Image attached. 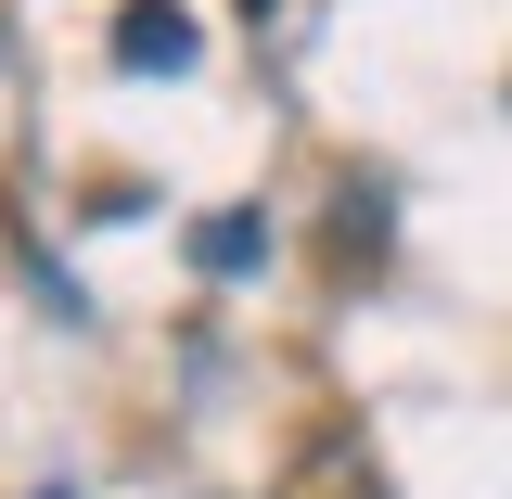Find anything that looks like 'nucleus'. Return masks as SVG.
I'll use <instances>...</instances> for the list:
<instances>
[{
  "label": "nucleus",
  "mask_w": 512,
  "mask_h": 499,
  "mask_svg": "<svg viewBox=\"0 0 512 499\" xmlns=\"http://www.w3.org/2000/svg\"><path fill=\"white\" fill-rule=\"evenodd\" d=\"M116 52H128V64H180V52H192V26L167 13V0H128V13H116Z\"/></svg>",
  "instance_id": "1"
}]
</instances>
